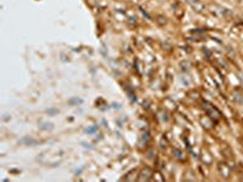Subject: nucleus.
Here are the masks:
<instances>
[{
    "label": "nucleus",
    "instance_id": "nucleus-1",
    "mask_svg": "<svg viewBox=\"0 0 243 182\" xmlns=\"http://www.w3.org/2000/svg\"><path fill=\"white\" fill-rule=\"evenodd\" d=\"M219 170H220V174H221L223 176H224V174H225V176H227L228 175V172H230V169L225 165V164H220L219 165Z\"/></svg>",
    "mask_w": 243,
    "mask_h": 182
},
{
    "label": "nucleus",
    "instance_id": "nucleus-2",
    "mask_svg": "<svg viewBox=\"0 0 243 182\" xmlns=\"http://www.w3.org/2000/svg\"><path fill=\"white\" fill-rule=\"evenodd\" d=\"M232 96H233V100H235V101H237L238 103H243V95H242L241 92H238V91H235Z\"/></svg>",
    "mask_w": 243,
    "mask_h": 182
}]
</instances>
